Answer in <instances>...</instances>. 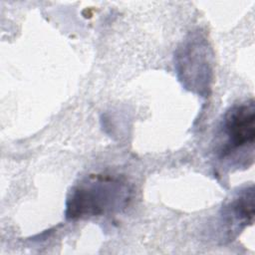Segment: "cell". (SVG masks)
Wrapping results in <instances>:
<instances>
[{
    "label": "cell",
    "mask_w": 255,
    "mask_h": 255,
    "mask_svg": "<svg viewBox=\"0 0 255 255\" xmlns=\"http://www.w3.org/2000/svg\"><path fill=\"white\" fill-rule=\"evenodd\" d=\"M254 220V189L247 186L236 194L222 207L221 223L226 229L227 239H232Z\"/></svg>",
    "instance_id": "obj_4"
},
{
    "label": "cell",
    "mask_w": 255,
    "mask_h": 255,
    "mask_svg": "<svg viewBox=\"0 0 255 255\" xmlns=\"http://www.w3.org/2000/svg\"><path fill=\"white\" fill-rule=\"evenodd\" d=\"M220 140L216 146L219 159L228 160L239 152L253 153L255 139L254 100L235 104L223 116L219 130Z\"/></svg>",
    "instance_id": "obj_2"
},
{
    "label": "cell",
    "mask_w": 255,
    "mask_h": 255,
    "mask_svg": "<svg viewBox=\"0 0 255 255\" xmlns=\"http://www.w3.org/2000/svg\"><path fill=\"white\" fill-rule=\"evenodd\" d=\"M177 74L186 89L207 95L211 82V64L207 43L201 37H191L176 53Z\"/></svg>",
    "instance_id": "obj_3"
},
{
    "label": "cell",
    "mask_w": 255,
    "mask_h": 255,
    "mask_svg": "<svg viewBox=\"0 0 255 255\" xmlns=\"http://www.w3.org/2000/svg\"><path fill=\"white\" fill-rule=\"evenodd\" d=\"M132 197V187L120 175L92 173L76 183L66 200L65 216L79 220L124 210Z\"/></svg>",
    "instance_id": "obj_1"
}]
</instances>
